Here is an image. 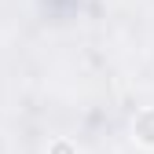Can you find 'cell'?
Returning a JSON list of instances; mask_svg holds the SVG:
<instances>
[{
	"label": "cell",
	"mask_w": 154,
	"mask_h": 154,
	"mask_svg": "<svg viewBox=\"0 0 154 154\" xmlns=\"http://www.w3.org/2000/svg\"><path fill=\"white\" fill-rule=\"evenodd\" d=\"M140 140L154 143V114H143V118H140Z\"/></svg>",
	"instance_id": "cell-1"
}]
</instances>
